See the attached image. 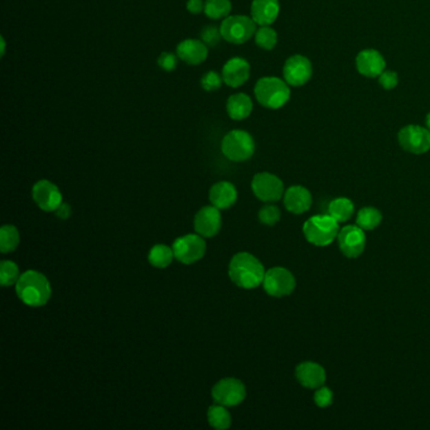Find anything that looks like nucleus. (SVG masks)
<instances>
[{"label":"nucleus","mask_w":430,"mask_h":430,"mask_svg":"<svg viewBox=\"0 0 430 430\" xmlns=\"http://www.w3.org/2000/svg\"><path fill=\"white\" fill-rule=\"evenodd\" d=\"M264 265L249 252H238L230 261L229 275L232 282L240 288L254 289L264 282Z\"/></svg>","instance_id":"1"},{"label":"nucleus","mask_w":430,"mask_h":430,"mask_svg":"<svg viewBox=\"0 0 430 430\" xmlns=\"http://www.w3.org/2000/svg\"><path fill=\"white\" fill-rule=\"evenodd\" d=\"M17 296L24 305L30 307H42L50 300L52 289L45 275L36 270L23 273L17 282Z\"/></svg>","instance_id":"2"},{"label":"nucleus","mask_w":430,"mask_h":430,"mask_svg":"<svg viewBox=\"0 0 430 430\" xmlns=\"http://www.w3.org/2000/svg\"><path fill=\"white\" fill-rule=\"evenodd\" d=\"M255 96L267 109H280L289 101V86L278 77H263L255 85Z\"/></svg>","instance_id":"3"},{"label":"nucleus","mask_w":430,"mask_h":430,"mask_svg":"<svg viewBox=\"0 0 430 430\" xmlns=\"http://www.w3.org/2000/svg\"><path fill=\"white\" fill-rule=\"evenodd\" d=\"M338 229V223L329 214L317 215L305 221L303 234L308 243L325 247L331 245L337 238L340 232Z\"/></svg>","instance_id":"4"},{"label":"nucleus","mask_w":430,"mask_h":430,"mask_svg":"<svg viewBox=\"0 0 430 430\" xmlns=\"http://www.w3.org/2000/svg\"><path fill=\"white\" fill-rule=\"evenodd\" d=\"M223 156L232 162H244L255 152V141L245 130H231L221 143Z\"/></svg>","instance_id":"5"},{"label":"nucleus","mask_w":430,"mask_h":430,"mask_svg":"<svg viewBox=\"0 0 430 430\" xmlns=\"http://www.w3.org/2000/svg\"><path fill=\"white\" fill-rule=\"evenodd\" d=\"M223 39L234 45H243L256 33V23L247 15H230L221 23Z\"/></svg>","instance_id":"6"},{"label":"nucleus","mask_w":430,"mask_h":430,"mask_svg":"<svg viewBox=\"0 0 430 430\" xmlns=\"http://www.w3.org/2000/svg\"><path fill=\"white\" fill-rule=\"evenodd\" d=\"M264 290L269 296L275 298L285 297L291 294L296 289V278L288 269L275 267L269 269L264 278Z\"/></svg>","instance_id":"7"},{"label":"nucleus","mask_w":430,"mask_h":430,"mask_svg":"<svg viewBox=\"0 0 430 430\" xmlns=\"http://www.w3.org/2000/svg\"><path fill=\"white\" fill-rule=\"evenodd\" d=\"M212 398L216 404L223 407H236L245 400V385L238 378H223L214 386Z\"/></svg>","instance_id":"8"},{"label":"nucleus","mask_w":430,"mask_h":430,"mask_svg":"<svg viewBox=\"0 0 430 430\" xmlns=\"http://www.w3.org/2000/svg\"><path fill=\"white\" fill-rule=\"evenodd\" d=\"M174 258L183 264H193L206 254V243L201 235H185L174 241L172 246Z\"/></svg>","instance_id":"9"},{"label":"nucleus","mask_w":430,"mask_h":430,"mask_svg":"<svg viewBox=\"0 0 430 430\" xmlns=\"http://www.w3.org/2000/svg\"><path fill=\"white\" fill-rule=\"evenodd\" d=\"M252 192L264 202H276L284 194V183L275 174L263 172L258 173L252 182Z\"/></svg>","instance_id":"10"},{"label":"nucleus","mask_w":430,"mask_h":430,"mask_svg":"<svg viewBox=\"0 0 430 430\" xmlns=\"http://www.w3.org/2000/svg\"><path fill=\"white\" fill-rule=\"evenodd\" d=\"M337 238L342 254L346 258L356 259L365 252L366 235L364 229H361L358 225L345 226L338 232Z\"/></svg>","instance_id":"11"},{"label":"nucleus","mask_w":430,"mask_h":430,"mask_svg":"<svg viewBox=\"0 0 430 430\" xmlns=\"http://www.w3.org/2000/svg\"><path fill=\"white\" fill-rule=\"evenodd\" d=\"M401 148L413 154H424L430 149V132L423 126L408 125L399 132Z\"/></svg>","instance_id":"12"},{"label":"nucleus","mask_w":430,"mask_h":430,"mask_svg":"<svg viewBox=\"0 0 430 430\" xmlns=\"http://www.w3.org/2000/svg\"><path fill=\"white\" fill-rule=\"evenodd\" d=\"M32 196L38 207L45 212L56 211L62 203V193L59 187L47 179L38 181L37 183L33 185Z\"/></svg>","instance_id":"13"},{"label":"nucleus","mask_w":430,"mask_h":430,"mask_svg":"<svg viewBox=\"0 0 430 430\" xmlns=\"http://www.w3.org/2000/svg\"><path fill=\"white\" fill-rule=\"evenodd\" d=\"M283 74L288 85L303 86L311 77V61L300 54L291 56L284 65Z\"/></svg>","instance_id":"14"},{"label":"nucleus","mask_w":430,"mask_h":430,"mask_svg":"<svg viewBox=\"0 0 430 430\" xmlns=\"http://www.w3.org/2000/svg\"><path fill=\"white\" fill-rule=\"evenodd\" d=\"M194 229L202 238H212L221 229L220 208L215 206L203 207L194 217Z\"/></svg>","instance_id":"15"},{"label":"nucleus","mask_w":430,"mask_h":430,"mask_svg":"<svg viewBox=\"0 0 430 430\" xmlns=\"http://www.w3.org/2000/svg\"><path fill=\"white\" fill-rule=\"evenodd\" d=\"M250 77V65L245 59L234 57L225 63L223 68V82L230 88H240Z\"/></svg>","instance_id":"16"},{"label":"nucleus","mask_w":430,"mask_h":430,"mask_svg":"<svg viewBox=\"0 0 430 430\" xmlns=\"http://www.w3.org/2000/svg\"><path fill=\"white\" fill-rule=\"evenodd\" d=\"M296 378L298 382L307 389H318L326 382V370L317 362L305 361L298 365Z\"/></svg>","instance_id":"17"},{"label":"nucleus","mask_w":430,"mask_h":430,"mask_svg":"<svg viewBox=\"0 0 430 430\" xmlns=\"http://www.w3.org/2000/svg\"><path fill=\"white\" fill-rule=\"evenodd\" d=\"M311 194L303 185H291L284 192V206L296 215H302L311 206Z\"/></svg>","instance_id":"18"},{"label":"nucleus","mask_w":430,"mask_h":430,"mask_svg":"<svg viewBox=\"0 0 430 430\" xmlns=\"http://www.w3.org/2000/svg\"><path fill=\"white\" fill-rule=\"evenodd\" d=\"M177 56L188 65H201L207 59V45L200 39H185L177 45Z\"/></svg>","instance_id":"19"},{"label":"nucleus","mask_w":430,"mask_h":430,"mask_svg":"<svg viewBox=\"0 0 430 430\" xmlns=\"http://www.w3.org/2000/svg\"><path fill=\"white\" fill-rule=\"evenodd\" d=\"M356 67L366 77H378L385 71L386 62L378 51L365 50L357 56Z\"/></svg>","instance_id":"20"},{"label":"nucleus","mask_w":430,"mask_h":430,"mask_svg":"<svg viewBox=\"0 0 430 430\" xmlns=\"http://www.w3.org/2000/svg\"><path fill=\"white\" fill-rule=\"evenodd\" d=\"M279 10V0H254L252 18L259 25H270L276 21Z\"/></svg>","instance_id":"21"},{"label":"nucleus","mask_w":430,"mask_h":430,"mask_svg":"<svg viewBox=\"0 0 430 430\" xmlns=\"http://www.w3.org/2000/svg\"><path fill=\"white\" fill-rule=\"evenodd\" d=\"M238 200L236 187L230 182H218L209 190V201L212 206L220 209L230 208Z\"/></svg>","instance_id":"22"},{"label":"nucleus","mask_w":430,"mask_h":430,"mask_svg":"<svg viewBox=\"0 0 430 430\" xmlns=\"http://www.w3.org/2000/svg\"><path fill=\"white\" fill-rule=\"evenodd\" d=\"M226 108H227V114L231 119L244 120L250 116L254 105L249 95L238 92L229 97Z\"/></svg>","instance_id":"23"},{"label":"nucleus","mask_w":430,"mask_h":430,"mask_svg":"<svg viewBox=\"0 0 430 430\" xmlns=\"http://www.w3.org/2000/svg\"><path fill=\"white\" fill-rule=\"evenodd\" d=\"M355 212L354 202L346 197H338L329 202L328 214L338 223H346Z\"/></svg>","instance_id":"24"},{"label":"nucleus","mask_w":430,"mask_h":430,"mask_svg":"<svg viewBox=\"0 0 430 430\" xmlns=\"http://www.w3.org/2000/svg\"><path fill=\"white\" fill-rule=\"evenodd\" d=\"M173 259H174V252L170 246L159 244V245L153 246L149 252V263L158 269L168 267Z\"/></svg>","instance_id":"25"},{"label":"nucleus","mask_w":430,"mask_h":430,"mask_svg":"<svg viewBox=\"0 0 430 430\" xmlns=\"http://www.w3.org/2000/svg\"><path fill=\"white\" fill-rule=\"evenodd\" d=\"M382 221V214L375 207L361 208L357 214L356 223L365 231L375 230Z\"/></svg>","instance_id":"26"},{"label":"nucleus","mask_w":430,"mask_h":430,"mask_svg":"<svg viewBox=\"0 0 430 430\" xmlns=\"http://www.w3.org/2000/svg\"><path fill=\"white\" fill-rule=\"evenodd\" d=\"M208 423L217 430H223L230 428L231 416L230 413L225 409L223 405L216 404L208 409Z\"/></svg>","instance_id":"27"},{"label":"nucleus","mask_w":430,"mask_h":430,"mask_svg":"<svg viewBox=\"0 0 430 430\" xmlns=\"http://www.w3.org/2000/svg\"><path fill=\"white\" fill-rule=\"evenodd\" d=\"M19 231L13 225H6L0 230V252L3 254L14 252L19 245Z\"/></svg>","instance_id":"28"},{"label":"nucleus","mask_w":430,"mask_h":430,"mask_svg":"<svg viewBox=\"0 0 430 430\" xmlns=\"http://www.w3.org/2000/svg\"><path fill=\"white\" fill-rule=\"evenodd\" d=\"M232 4L230 0H206L205 14L209 19H223L230 14Z\"/></svg>","instance_id":"29"},{"label":"nucleus","mask_w":430,"mask_h":430,"mask_svg":"<svg viewBox=\"0 0 430 430\" xmlns=\"http://www.w3.org/2000/svg\"><path fill=\"white\" fill-rule=\"evenodd\" d=\"M19 278H21L19 267L15 263L10 260H3L0 263V283L3 287H10L13 284H17Z\"/></svg>","instance_id":"30"},{"label":"nucleus","mask_w":430,"mask_h":430,"mask_svg":"<svg viewBox=\"0 0 430 430\" xmlns=\"http://www.w3.org/2000/svg\"><path fill=\"white\" fill-rule=\"evenodd\" d=\"M255 42L260 48L270 51L274 48L278 42L276 32L273 28H270L269 25H261V28L256 30L255 33Z\"/></svg>","instance_id":"31"},{"label":"nucleus","mask_w":430,"mask_h":430,"mask_svg":"<svg viewBox=\"0 0 430 430\" xmlns=\"http://www.w3.org/2000/svg\"><path fill=\"white\" fill-rule=\"evenodd\" d=\"M259 220L260 223L264 225L274 226L275 223L280 220V209L273 205L264 206L259 211Z\"/></svg>","instance_id":"32"},{"label":"nucleus","mask_w":430,"mask_h":430,"mask_svg":"<svg viewBox=\"0 0 430 430\" xmlns=\"http://www.w3.org/2000/svg\"><path fill=\"white\" fill-rule=\"evenodd\" d=\"M223 82V74H220L216 71H208L207 74L201 79V86L205 91L211 92V91L220 89Z\"/></svg>","instance_id":"33"},{"label":"nucleus","mask_w":430,"mask_h":430,"mask_svg":"<svg viewBox=\"0 0 430 430\" xmlns=\"http://www.w3.org/2000/svg\"><path fill=\"white\" fill-rule=\"evenodd\" d=\"M334 402V391L326 387V386H320L316 393H314V404L319 408H328L331 407Z\"/></svg>","instance_id":"34"},{"label":"nucleus","mask_w":430,"mask_h":430,"mask_svg":"<svg viewBox=\"0 0 430 430\" xmlns=\"http://www.w3.org/2000/svg\"><path fill=\"white\" fill-rule=\"evenodd\" d=\"M221 38H223L221 32L214 25H207L201 32V41L207 47H215L218 45Z\"/></svg>","instance_id":"35"},{"label":"nucleus","mask_w":430,"mask_h":430,"mask_svg":"<svg viewBox=\"0 0 430 430\" xmlns=\"http://www.w3.org/2000/svg\"><path fill=\"white\" fill-rule=\"evenodd\" d=\"M178 63L177 56L171 52H163L158 57V66L163 68L167 72H172L176 70Z\"/></svg>","instance_id":"36"},{"label":"nucleus","mask_w":430,"mask_h":430,"mask_svg":"<svg viewBox=\"0 0 430 430\" xmlns=\"http://www.w3.org/2000/svg\"><path fill=\"white\" fill-rule=\"evenodd\" d=\"M380 85L385 90H393L398 85V74L393 71H384L378 76Z\"/></svg>","instance_id":"37"},{"label":"nucleus","mask_w":430,"mask_h":430,"mask_svg":"<svg viewBox=\"0 0 430 430\" xmlns=\"http://www.w3.org/2000/svg\"><path fill=\"white\" fill-rule=\"evenodd\" d=\"M187 10L191 14H200L205 12V1L203 0H188L187 1Z\"/></svg>","instance_id":"38"},{"label":"nucleus","mask_w":430,"mask_h":430,"mask_svg":"<svg viewBox=\"0 0 430 430\" xmlns=\"http://www.w3.org/2000/svg\"><path fill=\"white\" fill-rule=\"evenodd\" d=\"M54 212L61 220H67L71 216V207L67 203H61L60 207L57 208Z\"/></svg>","instance_id":"39"},{"label":"nucleus","mask_w":430,"mask_h":430,"mask_svg":"<svg viewBox=\"0 0 430 430\" xmlns=\"http://www.w3.org/2000/svg\"><path fill=\"white\" fill-rule=\"evenodd\" d=\"M0 43H1V56H4V53H6V39L4 37H1Z\"/></svg>","instance_id":"40"},{"label":"nucleus","mask_w":430,"mask_h":430,"mask_svg":"<svg viewBox=\"0 0 430 430\" xmlns=\"http://www.w3.org/2000/svg\"><path fill=\"white\" fill-rule=\"evenodd\" d=\"M427 126L430 129V112L427 115Z\"/></svg>","instance_id":"41"}]
</instances>
